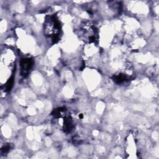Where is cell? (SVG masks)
<instances>
[{
  "label": "cell",
  "mask_w": 159,
  "mask_h": 159,
  "mask_svg": "<svg viewBox=\"0 0 159 159\" xmlns=\"http://www.w3.org/2000/svg\"><path fill=\"white\" fill-rule=\"evenodd\" d=\"M13 85V78H11L9 80V81H7V85H6V89L7 90H10L11 89Z\"/></svg>",
  "instance_id": "277c9868"
},
{
  "label": "cell",
  "mask_w": 159,
  "mask_h": 159,
  "mask_svg": "<svg viewBox=\"0 0 159 159\" xmlns=\"http://www.w3.org/2000/svg\"><path fill=\"white\" fill-rule=\"evenodd\" d=\"M10 146L9 145H7L4 146V147L2 149V150L4 152H7L10 150Z\"/></svg>",
  "instance_id": "5b68a950"
},
{
  "label": "cell",
  "mask_w": 159,
  "mask_h": 159,
  "mask_svg": "<svg viewBox=\"0 0 159 159\" xmlns=\"http://www.w3.org/2000/svg\"><path fill=\"white\" fill-rule=\"evenodd\" d=\"M45 32L48 36H54V40L57 38V34L60 30V23L55 16L47 17L45 24Z\"/></svg>",
  "instance_id": "6da1fadb"
},
{
  "label": "cell",
  "mask_w": 159,
  "mask_h": 159,
  "mask_svg": "<svg viewBox=\"0 0 159 159\" xmlns=\"http://www.w3.org/2000/svg\"><path fill=\"white\" fill-rule=\"evenodd\" d=\"M33 62L32 59L30 58H24L21 62V73L23 76H26L28 73L29 70L31 69L32 66Z\"/></svg>",
  "instance_id": "7a4b0ae2"
},
{
  "label": "cell",
  "mask_w": 159,
  "mask_h": 159,
  "mask_svg": "<svg viewBox=\"0 0 159 159\" xmlns=\"http://www.w3.org/2000/svg\"><path fill=\"white\" fill-rule=\"evenodd\" d=\"M73 128V123L71 118L67 116L64 119V124H63V129L65 131L69 132Z\"/></svg>",
  "instance_id": "3957f363"
}]
</instances>
